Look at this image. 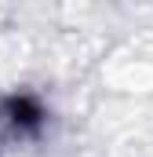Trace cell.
<instances>
[{
    "label": "cell",
    "mask_w": 153,
    "mask_h": 157,
    "mask_svg": "<svg viewBox=\"0 0 153 157\" xmlns=\"http://www.w3.org/2000/svg\"><path fill=\"white\" fill-rule=\"evenodd\" d=\"M106 80L124 91H150L153 88V62L146 59H120L117 66L106 70Z\"/></svg>",
    "instance_id": "cell-1"
}]
</instances>
